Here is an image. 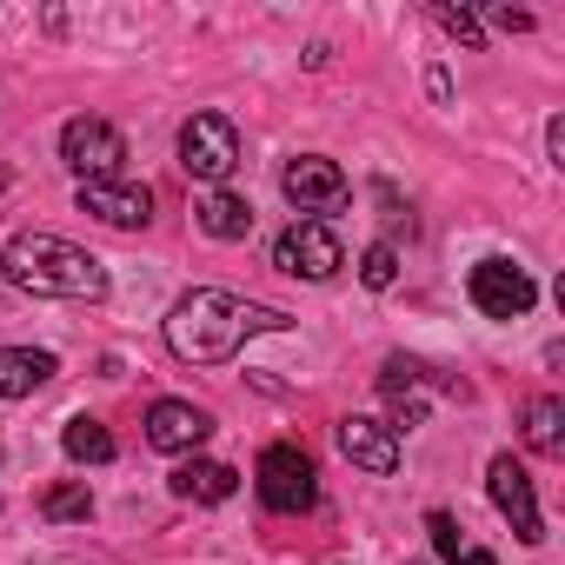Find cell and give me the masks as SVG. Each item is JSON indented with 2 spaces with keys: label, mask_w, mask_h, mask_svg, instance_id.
Listing matches in <instances>:
<instances>
[{
  "label": "cell",
  "mask_w": 565,
  "mask_h": 565,
  "mask_svg": "<svg viewBox=\"0 0 565 565\" xmlns=\"http://www.w3.org/2000/svg\"><path fill=\"white\" fill-rule=\"evenodd\" d=\"M294 320L279 307H259V300H239L226 287H193L173 313H167V353L186 360V366H226L246 340L259 333H287Z\"/></svg>",
  "instance_id": "cell-1"
},
{
  "label": "cell",
  "mask_w": 565,
  "mask_h": 565,
  "mask_svg": "<svg viewBox=\"0 0 565 565\" xmlns=\"http://www.w3.org/2000/svg\"><path fill=\"white\" fill-rule=\"evenodd\" d=\"M0 273L34 300H107V259L61 233H14L0 246Z\"/></svg>",
  "instance_id": "cell-2"
},
{
  "label": "cell",
  "mask_w": 565,
  "mask_h": 565,
  "mask_svg": "<svg viewBox=\"0 0 565 565\" xmlns=\"http://www.w3.org/2000/svg\"><path fill=\"white\" fill-rule=\"evenodd\" d=\"M180 167L200 180V186H226L233 167H239V127L226 114H193L180 127Z\"/></svg>",
  "instance_id": "cell-3"
},
{
  "label": "cell",
  "mask_w": 565,
  "mask_h": 565,
  "mask_svg": "<svg viewBox=\"0 0 565 565\" xmlns=\"http://www.w3.org/2000/svg\"><path fill=\"white\" fill-rule=\"evenodd\" d=\"M466 294H472V307H479L486 320H525L532 300H539L532 273H525L519 259H505V253H486V259L466 273Z\"/></svg>",
  "instance_id": "cell-4"
},
{
  "label": "cell",
  "mask_w": 565,
  "mask_h": 565,
  "mask_svg": "<svg viewBox=\"0 0 565 565\" xmlns=\"http://www.w3.org/2000/svg\"><path fill=\"white\" fill-rule=\"evenodd\" d=\"M259 499H266V512H307V505L320 499L307 446H294V439H273V446L259 452Z\"/></svg>",
  "instance_id": "cell-5"
},
{
  "label": "cell",
  "mask_w": 565,
  "mask_h": 565,
  "mask_svg": "<svg viewBox=\"0 0 565 565\" xmlns=\"http://www.w3.org/2000/svg\"><path fill=\"white\" fill-rule=\"evenodd\" d=\"M273 266L294 273V279H333L347 266V246H340V233L327 220H294L273 239Z\"/></svg>",
  "instance_id": "cell-6"
},
{
  "label": "cell",
  "mask_w": 565,
  "mask_h": 565,
  "mask_svg": "<svg viewBox=\"0 0 565 565\" xmlns=\"http://www.w3.org/2000/svg\"><path fill=\"white\" fill-rule=\"evenodd\" d=\"M61 160H67V173H81V186H87V180H120L127 140H120V127H114V120L81 114V120H67V127H61Z\"/></svg>",
  "instance_id": "cell-7"
},
{
  "label": "cell",
  "mask_w": 565,
  "mask_h": 565,
  "mask_svg": "<svg viewBox=\"0 0 565 565\" xmlns=\"http://www.w3.org/2000/svg\"><path fill=\"white\" fill-rule=\"evenodd\" d=\"M279 193H287L294 213H333L347 200V173L327 153H300V160H287V173H279Z\"/></svg>",
  "instance_id": "cell-8"
},
{
  "label": "cell",
  "mask_w": 565,
  "mask_h": 565,
  "mask_svg": "<svg viewBox=\"0 0 565 565\" xmlns=\"http://www.w3.org/2000/svg\"><path fill=\"white\" fill-rule=\"evenodd\" d=\"M486 492H492V505L512 519V532H519L525 545L545 539V519H539V499H532V472H525L512 452H499V459L486 466Z\"/></svg>",
  "instance_id": "cell-9"
},
{
  "label": "cell",
  "mask_w": 565,
  "mask_h": 565,
  "mask_svg": "<svg viewBox=\"0 0 565 565\" xmlns=\"http://www.w3.org/2000/svg\"><path fill=\"white\" fill-rule=\"evenodd\" d=\"M206 439H213V413L206 406H193V399H153V413H147V446L153 452H173V459L186 452L193 459Z\"/></svg>",
  "instance_id": "cell-10"
},
{
  "label": "cell",
  "mask_w": 565,
  "mask_h": 565,
  "mask_svg": "<svg viewBox=\"0 0 565 565\" xmlns=\"http://www.w3.org/2000/svg\"><path fill=\"white\" fill-rule=\"evenodd\" d=\"M340 452H347L360 472H373V479H393V472H399V433H393L386 419L347 413V419H340Z\"/></svg>",
  "instance_id": "cell-11"
},
{
  "label": "cell",
  "mask_w": 565,
  "mask_h": 565,
  "mask_svg": "<svg viewBox=\"0 0 565 565\" xmlns=\"http://www.w3.org/2000/svg\"><path fill=\"white\" fill-rule=\"evenodd\" d=\"M81 213H94V220L134 233V226L153 220V193L134 186V180H87V186H81Z\"/></svg>",
  "instance_id": "cell-12"
},
{
  "label": "cell",
  "mask_w": 565,
  "mask_h": 565,
  "mask_svg": "<svg viewBox=\"0 0 565 565\" xmlns=\"http://www.w3.org/2000/svg\"><path fill=\"white\" fill-rule=\"evenodd\" d=\"M167 486H173V499H186V505H220V499L239 492V472L220 466V459H180Z\"/></svg>",
  "instance_id": "cell-13"
},
{
  "label": "cell",
  "mask_w": 565,
  "mask_h": 565,
  "mask_svg": "<svg viewBox=\"0 0 565 565\" xmlns=\"http://www.w3.org/2000/svg\"><path fill=\"white\" fill-rule=\"evenodd\" d=\"M193 220H200L206 239H246L253 233V200L246 193H226V186H206L200 206H193Z\"/></svg>",
  "instance_id": "cell-14"
},
{
  "label": "cell",
  "mask_w": 565,
  "mask_h": 565,
  "mask_svg": "<svg viewBox=\"0 0 565 565\" xmlns=\"http://www.w3.org/2000/svg\"><path fill=\"white\" fill-rule=\"evenodd\" d=\"M54 373H61V360H54V353H34V347H0V399H28V393H41Z\"/></svg>",
  "instance_id": "cell-15"
},
{
  "label": "cell",
  "mask_w": 565,
  "mask_h": 565,
  "mask_svg": "<svg viewBox=\"0 0 565 565\" xmlns=\"http://www.w3.org/2000/svg\"><path fill=\"white\" fill-rule=\"evenodd\" d=\"M519 433H525V446L532 452H565V399H552V393H539V399H525V413H519Z\"/></svg>",
  "instance_id": "cell-16"
},
{
  "label": "cell",
  "mask_w": 565,
  "mask_h": 565,
  "mask_svg": "<svg viewBox=\"0 0 565 565\" xmlns=\"http://www.w3.org/2000/svg\"><path fill=\"white\" fill-rule=\"evenodd\" d=\"M61 452H67L74 466H107V459H114V433H107L100 419H87V413H81V419H67V426H61Z\"/></svg>",
  "instance_id": "cell-17"
},
{
  "label": "cell",
  "mask_w": 565,
  "mask_h": 565,
  "mask_svg": "<svg viewBox=\"0 0 565 565\" xmlns=\"http://www.w3.org/2000/svg\"><path fill=\"white\" fill-rule=\"evenodd\" d=\"M41 519H54V525H74V519H94V492H87V479H67V486H47V492H41Z\"/></svg>",
  "instance_id": "cell-18"
},
{
  "label": "cell",
  "mask_w": 565,
  "mask_h": 565,
  "mask_svg": "<svg viewBox=\"0 0 565 565\" xmlns=\"http://www.w3.org/2000/svg\"><path fill=\"white\" fill-rule=\"evenodd\" d=\"M360 279H366L373 294H386L393 279H399V246H393V239H373V246L360 253Z\"/></svg>",
  "instance_id": "cell-19"
},
{
  "label": "cell",
  "mask_w": 565,
  "mask_h": 565,
  "mask_svg": "<svg viewBox=\"0 0 565 565\" xmlns=\"http://www.w3.org/2000/svg\"><path fill=\"white\" fill-rule=\"evenodd\" d=\"M433 21H439V28H446L459 47H472V54L486 47V28H479V14H466V8H433Z\"/></svg>",
  "instance_id": "cell-20"
},
{
  "label": "cell",
  "mask_w": 565,
  "mask_h": 565,
  "mask_svg": "<svg viewBox=\"0 0 565 565\" xmlns=\"http://www.w3.org/2000/svg\"><path fill=\"white\" fill-rule=\"evenodd\" d=\"M419 380H426V366H419V360H406V353H393V360L380 366V393H386V399H399V393H413Z\"/></svg>",
  "instance_id": "cell-21"
},
{
  "label": "cell",
  "mask_w": 565,
  "mask_h": 565,
  "mask_svg": "<svg viewBox=\"0 0 565 565\" xmlns=\"http://www.w3.org/2000/svg\"><path fill=\"white\" fill-rule=\"evenodd\" d=\"M426 532H433V552H439L446 565H459V552H466V539H459V519H452V512H426Z\"/></svg>",
  "instance_id": "cell-22"
},
{
  "label": "cell",
  "mask_w": 565,
  "mask_h": 565,
  "mask_svg": "<svg viewBox=\"0 0 565 565\" xmlns=\"http://www.w3.org/2000/svg\"><path fill=\"white\" fill-rule=\"evenodd\" d=\"M486 21H492V28H505V34H525V28H532V14H525V8H492Z\"/></svg>",
  "instance_id": "cell-23"
},
{
  "label": "cell",
  "mask_w": 565,
  "mask_h": 565,
  "mask_svg": "<svg viewBox=\"0 0 565 565\" xmlns=\"http://www.w3.org/2000/svg\"><path fill=\"white\" fill-rule=\"evenodd\" d=\"M545 153L552 167H565V120H545Z\"/></svg>",
  "instance_id": "cell-24"
},
{
  "label": "cell",
  "mask_w": 565,
  "mask_h": 565,
  "mask_svg": "<svg viewBox=\"0 0 565 565\" xmlns=\"http://www.w3.org/2000/svg\"><path fill=\"white\" fill-rule=\"evenodd\" d=\"M459 565H499V558H492L486 545H466V552H459Z\"/></svg>",
  "instance_id": "cell-25"
},
{
  "label": "cell",
  "mask_w": 565,
  "mask_h": 565,
  "mask_svg": "<svg viewBox=\"0 0 565 565\" xmlns=\"http://www.w3.org/2000/svg\"><path fill=\"white\" fill-rule=\"evenodd\" d=\"M8 186H14V173H8V167H0V193H8Z\"/></svg>",
  "instance_id": "cell-26"
},
{
  "label": "cell",
  "mask_w": 565,
  "mask_h": 565,
  "mask_svg": "<svg viewBox=\"0 0 565 565\" xmlns=\"http://www.w3.org/2000/svg\"><path fill=\"white\" fill-rule=\"evenodd\" d=\"M413 565H426V558H413Z\"/></svg>",
  "instance_id": "cell-27"
}]
</instances>
